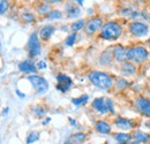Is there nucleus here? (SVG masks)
<instances>
[{"instance_id": "f257e3e1", "label": "nucleus", "mask_w": 150, "mask_h": 144, "mask_svg": "<svg viewBox=\"0 0 150 144\" xmlns=\"http://www.w3.org/2000/svg\"><path fill=\"white\" fill-rule=\"evenodd\" d=\"M88 80L100 90H110L113 87V78L105 72L93 71L88 74Z\"/></svg>"}, {"instance_id": "f03ea898", "label": "nucleus", "mask_w": 150, "mask_h": 144, "mask_svg": "<svg viewBox=\"0 0 150 144\" xmlns=\"http://www.w3.org/2000/svg\"><path fill=\"white\" fill-rule=\"evenodd\" d=\"M122 31H124V29H122L121 24H119L115 21H110V22H106L105 24H103L99 36L105 40H117L122 35Z\"/></svg>"}, {"instance_id": "7ed1b4c3", "label": "nucleus", "mask_w": 150, "mask_h": 144, "mask_svg": "<svg viewBox=\"0 0 150 144\" xmlns=\"http://www.w3.org/2000/svg\"><path fill=\"white\" fill-rule=\"evenodd\" d=\"M150 56L149 51L144 46H133L127 49V60L135 65H141L148 61Z\"/></svg>"}, {"instance_id": "20e7f679", "label": "nucleus", "mask_w": 150, "mask_h": 144, "mask_svg": "<svg viewBox=\"0 0 150 144\" xmlns=\"http://www.w3.org/2000/svg\"><path fill=\"white\" fill-rule=\"evenodd\" d=\"M91 107L100 114H106V113H113L114 112L113 102L110 98H105V97L95 98L93 103H91Z\"/></svg>"}, {"instance_id": "39448f33", "label": "nucleus", "mask_w": 150, "mask_h": 144, "mask_svg": "<svg viewBox=\"0 0 150 144\" xmlns=\"http://www.w3.org/2000/svg\"><path fill=\"white\" fill-rule=\"evenodd\" d=\"M28 81L30 82V84L36 90V92L40 93V95L47 92V90H49V83H47V81L44 77L39 76V75H36V74L29 75L28 76Z\"/></svg>"}, {"instance_id": "423d86ee", "label": "nucleus", "mask_w": 150, "mask_h": 144, "mask_svg": "<svg viewBox=\"0 0 150 144\" xmlns=\"http://www.w3.org/2000/svg\"><path fill=\"white\" fill-rule=\"evenodd\" d=\"M149 27L148 24L140 22V21H134L129 24V32L135 37H144L149 35Z\"/></svg>"}, {"instance_id": "0eeeda50", "label": "nucleus", "mask_w": 150, "mask_h": 144, "mask_svg": "<svg viewBox=\"0 0 150 144\" xmlns=\"http://www.w3.org/2000/svg\"><path fill=\"white\" fill-rule=\"evenodd\" d=\"M28 52H29L30 58H36L42 52V46L38 39L37 32L31 34V36L28 39Z\"/></svg>"}, {"instance_id": "6e6552de", "label": "nucleus", "mask_w": 150, "mask_h": 144, "mask_svg": "<svg viewBox=\"0 0 150 144\" xmlns=\"http://www.w3.org/2000/svg\"><path fill=\"white\" fill-rule=\"evenodd\" d=\"M102 27H103V20L98 18V16H95V18H89L86 22L84 30H86V34L94 35L95 32H97L99 29H102Z\"/></svg>"}, {"instance_id": "1a4fd4ad", "label": "nucleus", "mask_w": 150, "mask_h": 144, "mask_svg": "<svg viewBox=\"0 0 150 144\" xmlns=\"http://www.w3.org/2000/svg\"><path fill=\"white\" fill-rule=\"evenodd\" d=\"M135 108L146 118L150 119V100L146 97H137L135 99Z\"/></svg>"}, {"instance_id": "9d476101", "label": "nucleus", "mask_w": 150, "mask_h": 144, "mask_svg": "<svg viewBox=\"0 0 150 144\" xmlns=\"http://www.w3.org/2000/svg\"><path fill=\"white\" fill-rule=\"evenodd\" d=\"M114 126L118 129H120L121 131H129L132 129H134L135 122L128 119V118H124V116H117L114 119Z\"/></svg>"}, {"instance_id": "9b49d317", "label": "nucleus", "mask_w": 150, "mask_h": 144, "mask_svg": "<svg viewBox=\"0 0 150 144\" xmlns=\"http://www.w3.org/2000/svg\"><path fill=\"white\" fill-rule=\"evenodd\" d=\"M57 81H58L57 89H58V91H61V92H67L73 84L72 78L65 74H59L57 76Z\"/></svg>"}, {"instance_id": "f8f14e48", "label": "nucleus", "mask_w": 150, "mask_h": 144, "mask_svg": "<svg viewBox=\"0 0 150 144\" xmlns=\"http://www.w3.org/2000/svg\"><path fill=\"white\" fill-rule=\"evenodd\" d=\"M112 56L113 59L120 64H124L127 60V49L124 47L122 45H114L112 49Z\"/></svg>"}, {"instance_id": "ddd939ff", "label": "nucleus", "mask_w": 150, "mask_h": 144, "mask_svg": "<svg viewBox=\"0 0 150 144\" xmlns=\"http://www.w3.org/2000/svg\"><path fill=\"white\" fill-rule=\"evenodd\" d=\"M132 138H133V141H135V142L140 144L150 143V134L144 131V130H140V129L134 130L132 133Z\"/></svg>"}, {"instance_id": "4468645a", "label": "nucleus", "mask_w": 150, "mask_h": 144, "mask_svg": "<svg viewBox=\"0 0 150 144\" xmlns=\"http://www.w3.org/2000/svg\"><path fill=\"white\" fill-rule=\"evenodd\" d=\"M95 129L102 135H110L112 133V126L105 120H98L95 122Z\"/></svg>"}, {"instance_id": "2eb2a0df", "label": "nucleus", "mask_w": 150, "mask_h": 144, "mask_svg": "<svg viewBox=\"0 0 150 144\" xmlns=\"http://www.w3.org/2000/svg\"><path fill=\"white\" fill-rule=\"evenodd\" d=\"M19 71L21 73H25V74H35L37 72V67L34 64V61L31 60H24L19 64Z\"/></svg>"}, {"instance_id": "dca6fc26", "label": "nucleus", "mask_w": 150, "mask_h": 144, "mask_svg": "<svg viewBox=\"0 0 150 144\" xmlns=\"http://www.w3.org/2000/svg\"><path fill=\"white\" fill-rule=\"evenodd\" d=\"M121 74L126 77H129V76H133L135 73H136V66L135 64H133L131 61H126L124 64H121Z\"/></svg>"}, {"instance_id": "f3484780", "label": "nucleus", "mask_w": 150, "mask_h": 144, "mask_svg": "<svg viewBox=\"0 0 150 144\" xmlns=\"http://www.w3.org/2000/svg\"><path fill=\"white\" fill-rule=\"evenodd\" d=\"M113 138L118 144H126L127 142L132 141V134L128 131H120V133H114Z\"/></svg>"}, {"instance_id": "a211bd4d", "label": "nucleus", "mask_w": 150, "mask_h": 144, "mask_svg": "<svg viewBox=\"0 0 150 144\" xmlns=\"http://www.w3.org/2000/svg\"><path fill=\"white\" fill-rule=\"evenodd\" d=\"M65 11H66V14H67V16L68 18H77L79 15H80V13H81V11H80V7L79 6H76L74 4H67L66 6H65Z\"/></svg>"}, {"instance_id": "6ab92c4d", "label": "nucleus", "mask_w": 150, "mask_h": 144, "mask_svg": "<svg viewBox=\"0 0 150 144\" xmlns=\"http://www.w3.org/2000/svg\"><path fill=\"white\" fill-rule=\"evenodd\" d=\"M53 34H54V27L51 25V24L44 25V27L39 30V36L42 37L43 39H49Z\"/></svg>"}, {"instance_id": "aec40b11", "label": "nucleus", "mask_w": 150, "mask_h": 144, "mask_svg": "<svg viewBox=\"0 0 150 144\" xmlns=\"http://www.w3.org/2000/svg\"><path fill=\"white\" fill-rule=\"evenodd\" d=\"M86 140H87V135H86L84 133H82V131H79V133L73 134V135L69 137L68 141L72 144H82L86 142Z\"/></svg>"}, {"instance_id": "412c9836", "label": "nucleus", "mask_w": 150, "mask_h": 144, "mask_svg": "<svg viewBox=\"0 0 150 144\" xmlns=\"http://www.w3.org/2000/svg\"><path fill=\"white\" fill-rule=\"evenodd\" d=\"M112 59H113L112 52H110V51H104L103 53L100 54V56H99L100 65H103V66H109V65H111Z\"/></svg>"}, {"instance_id": "4be33fe9", "label": "nucleus", "mask_w": 150, "mask_h": 144, "mask_svg": "<svg viewBox=\"0 0 150 144\" xmlns=\"http://www.w3.org/2000/svg\"><path fill=\"white\" fill-rule=\"evenodd\" d=\"M88 100H89V96L88 95H82V96H80L77 98H73L72 99V103H73V105H75L76 107H79V106L86 105L88 103Z\"/></svg>"}, {"instance_id": "5701e85b", "label": "nucleus", "mask_w": 150, "mask_h": 144, "mask_svg": "<svg viewBox=\"0 0 150 144\" xmlns=\"http://www.w3.org/2000/svg\"><path fill=\"white\" fill-rule=\"evenodd\" d=\"M84 25H86V21H84V20H77V21H75L74 23L71 25V28H72L73 32H77V31H80L81 29H83Z\"/></svg>"}, {"instance_id": "b1692460", "label": "nucleus", "mask_w": 150, "mask_h": 144, "mask_svg": "<svg viewBox=\"0 0 150 144\" xmlns=\"http://www.w3.org/2000/svg\"><path fill=\"white\" fill-rule=\"evenodd\" d=\"M39 140V133L38 131H30L27 136V144H34Z\"/></svg>"}, {"instance_id": "393cba45", "label": "nucleus", "mask_w": 150, "mask_h": 144, "mask_svg": "<svg viewBox=\"0 0 150 144\" xmlns=\"http://www.w3.org/2000/svg\"><path fill=\"white\" fill-rule=\"evenodd\" d=\"M61 18H62V13L57 9H53L46 14V18H49V20H59Z\"/></svg>"}, {"instance_id": "a878e982", "label": "nucleus", "mask_w": 150, "mask_h": 144, "mask_svg": "<svg viewBox=\"0 0 150 144\" xmlns=\"http://www.w3.org/2000/svg\"><path fill=\"white\" fill-rule=\"evenodd\" d=\"M128 85H129V82H128L127 80H125V78H119V80H117V83H115L117 89L124 90V89H126Z\"/></svg>"}, {"instance_id": "bb28decb", "label": "nucleus", "mask_w": 150, "mask_h": 144, "mask_svg": "<svg viewBox=\"0 0 150 144\" xmlns=\"http://www.w3.org/2000/svg\"><path fill=\"white\" fill-rule=\"evenodd\" d=\"M9 6H11V4L8 0H0V15L5 14L9 9Z\"/></svg>"}, {"instance_id": "cd10ccee", "label": "nucleus", "mask_w": 150, "mask_h": 144, "mask_svg": "<svg viewBox=\"0 0 150 144\" xmlns=\"http://www.w3.org/2000/svg\"><path fill=\"white\" fill-rule=\"evenodd\" d=\"M34 114L37 116V118H43L45 114H46V109L43 107V106H35L33 109Z\"/></svg>"}, {"instance_id": "c85d7f7f", "label": "nucleus", "mask_w": 150, "mask_h": 144, "mask_svg": "<svg viewBox=\"0 0 150 144\" xmlns=\"http://www.w3.org/2000/svg\"><path fill=\"white\" fill-rule=\"evenodd\" d=\"M76 37H77V34H76V32H72L71 35L67 36L66 40H65V44H66L67 46H73L74 43L76 42Z\"/></svg>"}, {"instance_id": "c756f323", "label": "nucleus", "mask_w": 150, "mask_h": 144, "mask_svg": "<svg viewBox=\"0 0 150 144\" xmlns=\"http://www.w3.org/2000/svg\"><path fill=\"white\" fill-rule=\"evenodd\" d=\"M22 20L27 23H31L35 21V15L33 13H23L22 14Z\"/></svg>"}, {"instance_id": "7c9ffc66", "label": "nucleus", "mask_w": 150, "mask_h": 144, "mask_svg": "<svg viewBox=\"0 0 150 144\" xmlns=\"http://www.w3.org/2000/svg\"><path fill=\"white\" fill-rule=\"evenodd\" d=\"M37 12L39 14H43V15H46L49 12H51V7L49 5H40V7L37 8Z\"/></svg>"}, {"instance_id": "2f4dec72", "label": "nucleus", "mask_w": 150, "mask_h": 144, "mask_svg": "<svg viewBox=\"0 0 150 144\" xmlns=\"http://www.w3.org/2000/svg\"><path fill=\"white\" fill-rule=\"evenodd\" d=\"M36 67H37V69H45L46 68V64H45V61H38Z\"/></svg>"}, {"instance_id": "473e14b6", "label": "nucleus", "mask_w": 150, "mask_h": 144, "mask_svg": "<svg viewBox=\"0 0 150 144\" xmlns=\"http://www.w3.org/2000/svg\"><path fill=\"white\" fill-rule=\"evenodd\" d=\"M43 1H45V2H47V4H57V2H60V1H62V0H43Z\"/></svg>"}, {"instance_id": "72a5a7b5", "label": "nucleus", "mask_w": 150, "mask_h": 144, "mask_svg": "<svg viewBox=\"0 0 150 144\" xmlns=\"http://www.w3.org/2000/svg\"><path fill=\"white\" fill-rule=\"evenodd\" d=\"M16 93H18V96H19L21 99H23V98H25V95L24 93H22L20 90H16Z\"/></svg>"}, {"instance_id": "f704fd0d", "label": "nucleus", "mask_w": 150, "mask_h": 144, "mask_svg": "<svg viewBox=\"0 0 150 144\" xmlns=\"http://www.w3.org/2000/svg\"><path fill=\"white\" fill-rule=\"evenodd\" d=\"M68 121H69V124H71V125H72L73 127L76 126V121H75L74 119H71V118H69V119H68Z\"/></svg>"}, {"instance_id": "c9c22d12", "label": "nucleus", "mask_w": 150, "mask_h": 144, "mask_svg": "<svg viewBox=\"0 0 150 144\" xmlns=\"http://www.w3.org/2000/svg\"><path fill=\"white\" fill-rule=\"evenodd\" d=\"M50 121H51V118H46V119L43 121V126H46V125H47Z\"/></svg>"}, {"instance_id": "e433bc0d", "label": "nucleus", "mask_w": 150, "mask_h": 144, "mask_svg": "<svg viewBox=\"0 0 150 144\" xmlns=\"http://www.w3.org/2000/svg\"><path fill=\"white\" fill-rule=\"evenodd\" d=\"M75 1H76V2H77V4L80 5V6H82V5H83V1H84V0H75Z\"/></svg>"}, {"instance_id": "4c0bfd02", "label": "nucleus", "mask_w": 150, "mask_h": 144, "mask_svg": "<svg viewBox=\"0 0 150 144\" xmlns=\"http://www.w3.org/2000/svg\"><path fill=\"white\" fill-rule=\"evenodd\" d=\"M8 111H9V108L8 107L5 108V111H2V114H4V115H5V114H7V113H8Z\"/></svg>"}, {"instance_id": "58836bf2", "label": "nucleus", "mask_w": 150, "mask_h": 144, "mask_svg": "<svg viewBox=\"0 0 150 144\" xmlns=\"http://www.w3.org/2000/svg\"><path fill=\"white\" fill-rule=\"evenodd\" d=\"M126 144H140V143H137V142H135V141H133V140H132V141H129V142H127Z\"/></svg>"}, {"instance_id": "ea45409f", "label": "nucleus", "mask_w": 150, "mask_h": 144, "mask_svg": "<svg viewBox=\"0 0 150 144\" xmlns=\"http://www.w3.org/2000/svg\"><path fill=\"white\" fill-rule=\"evenodd\" d=\"M147 44H148V46H149V47H150V38H149V39H148V42H147Z\"/></svg>"}, {"instance_id": "a19ab883", "label": "nucleus", "mask_w": 150, "mask_h": 144, "mask_svg": "<svg viewBox=\"0 0 150 144\" xmlns=\"http://www.w3.org/2000/svg\"><path fill=\"white\" fill-rule=\"evenodd\" d=\"M0 52H1V43H0Z\"/></svg>"}, {"instance_id": "79ce46f5", "label": "nucleus", "mask_w": 150, "mask_h": 144, "mask_svg": "<svg viewBox=\"0 0 150 144\" xmlns=\"http://www.w3.org/2000/svg\"><path fill=\"white\" fill-rule=\"evenodd\" d=\"M148 127H149V128H150V121H149V124H148Z\"/></svg>"}, {"instance_id": "37998d69", "label": "nucleus", "mask_w": 150, "mask_h": 144, "mask_svg": "<svg viewBox=\"0 0 150 144\" xmlns=\"http://www.w3.org/2000/svg\"><path fill=\"white\" fill-rule=\"evenodd\" d=\"M0 143H1V135H0Z\"/></svg>"}, {"instance_id": "c03bdc74", "label": "nucleus", "mask_w": 150, "mask_h": 144, "mask_svg": "<svg viewBox=\"0 0 150 144\" xmlns=\"http://www.w3.org/2000/svg\"><path fill=\"white\" fill-rule=\"evenodd\" d=\"M135 1H140V0H135Z\"/></svg>"}]
</instances>
